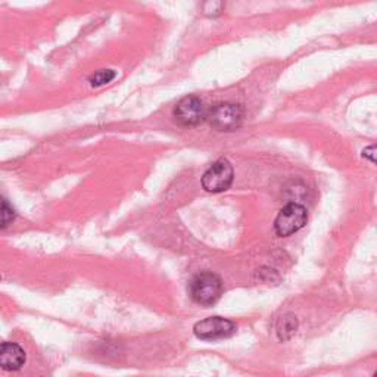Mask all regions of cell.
Wrapping results in <instances>:
<instances>
[{
    "label": "cell",
    "instance_id": "6da1fadb",
    "mask_svg": "<svg viewBox=\"0 0 377 377\" xmlns=\"http://www.w3.org/2000/svg\"><path fill=\"white\" fill-rule=\"evenodd\" d=\"M223 295V281L214 273H201L191 281V296L195 303L210 307Z\"/></svg>",
    "mask_w": 377,
    "mask_h": 377
},
{
    "label": "cell",
    "instance_id": "9c48e42d",
    "mask_svg": "<svg viewBox=\"0 0 377 377\" xmlns=\"http://www.w3.org/2000/svg\"><path fill=\"white\" fill-rule=\"evenodd\" d=\"M15 210L12 208L9 201L0 196V229H6L8 225H11L15 220Z\"/></svg>",
    "mask_w": 377,
    "mask_h": 377
},
{
    "label": "cell",
    "instance_id": "8fae6325",
    "mask_svg": "<svg viewBox=\"0 0 377 377\" xmlns=\"http://www.w3.org/2000/svg\"><path fill=\"white\" fill-rule=\"evenodd\" d=\"M223 9V4L220 2H208V4H203V13L205 15H210V16H215L220 15Z\"/></svg>",
    "mask_w": 377,
    "mask_h": 377
},
{
    "label": "cell",
    "instance_id": "30bf717a",
    "mask_svg": "<svg viewBox=\"0 0 377 377\" xmlns=\"http://www.w3.org/2000/svg\"><path fill=\"white\" fill-rule=\"evenodd\" d=\"M116 77H117V72L114 69H101L98 72H94L89 79V81L93 87H101V86L111 83Z\"/></svg>",
    "mask_w": 377,
    "mask_h": 377
},
{
    "label": "cell",
    "instance_id": "52a82bcc",
    "mask_svg": "<svg viewBox=\"0 0 377 377\" xmlns=\"http://www.w3.org/2000/svg\"><path fill=\"white\" fill-rule=\"evenodd\" d=\"M26 351L15 342L0 344V368L5 371H16L26 364Z\"/></svg>",
    "mask_w": 377,
    "mask_h": 377
},
{
    "label": "cell",
    "instance_id": "5b68a950",
    "mask_svg": "<svg viewBox=\"0 0 377 377\" xmlns=\"http://www.w3.org/2000/svg\"><path fill=\"white\" fill-rule=\"evenodd\" d=\"M193 332L202 341H221V339L232 337L236 333V325L227 318L210 317L196 323Z\"/></svg>",
    "mask_w": 377,
    "mask_h": 377
},
{
    "label": "cell",
    "instance_id": "3957f363",
    "mask_svg": "<svg viewBox=\"0 0 377 377\" xmlns=\"http://www.w3.org/2000/svg\"><path fill=\"white\" fill-rule=\"evenodd\" d=\"M206 120L220 131H233L243 121V108L229 102L218 103L210 112H206Z\"/></svg>",
    "mask_w": 377,
    "mask_h": 377
},
{
    "label": "cell",
    "instance_id": "7a4b0ae2",
    "mask_svg": "<svg viewBox=\"0 0 377 377\" xmlns=\"http://www.w3.org/2000/svg\"><path fill=\"white\" fill-rule=\"evenodd\" d=\"M307 220L308 214L303 205L289 203L278 213L274 221V230L280 237H288L303 229Z\"/></svg>",
    "mask_w": 377,
    "mask_h": 377
},
{
    "label": "cell",
    "instance_id": "277c9868",
    "mask_svg": "<svg viewBox=\"0 0 377 377\" xmlns=\"http://www.w3.org/2000/svg\"><path fill=\"white\" fill-rule=\"evenodd\" d=\"M233 167L227 159L214 162L202 176V187L206 192L220 193L227 191L233 183Z\"/></svg>",
    "mask_w": 377,
    "mask_h": 377
},
{
    "label": "cell",
    "instance_id": "7c38bea8",
    "mask_svg": "<svg viewBox=\"0 0 377 377\" xmlns=\"http://www.w3.org/2000/svg\"><path fill=\"white\" fill-rule=\"evenodd\" d=\"M374 152H376V147H374V146H370V147L364 149L363 157H364V158H368L371 162H374Z\"/></svg>",
    "mask_w": 377,
    "mask_h": 377
},
{
    "label": "cell",
    "instance_id": "8992f818",
    "mask_svg": "<svg viewBox=\"0 0 377 377\" xmlns=\"http://www.w3.org/2000/svg\"><path fill=\"white\" fill-rule=\"evenodd\" d=\"M174 117L181 125H198L206 120V109L199 98L187 96L176 105Z\"/></svg>",
    "mask_w": 377,
    "mask_h": 377
},
{
    "label": "cell",
    "instance_id": "ba28073f",
    "mask_svg": "<svg viewBox=\"0 0 377 377\" xmlns=\"http://www.w3.org/2000/svg\"><path fill=\"white\" fill-rule=\"evenodd\" d=\"M296 329H298V320L293 314H286L283 315L278 323H277V337L280 339L281 342L288 341V339H291L295 333H296Z\"/></svg>",
    "mask_w": 377,
    "mask_h": 377
}]
</instances>
